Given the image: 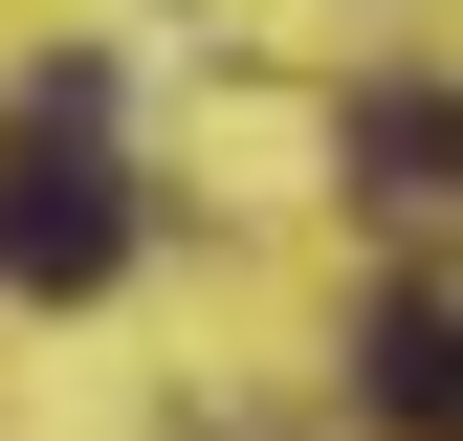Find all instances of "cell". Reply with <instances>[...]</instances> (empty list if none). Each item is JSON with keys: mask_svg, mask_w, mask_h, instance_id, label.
I'll list each match as a JSON object with an SVG mask.
<instances>
[{"mask_svg": "<svg viewBox=\"0 0 463 441\" xmlns=\"http://www.w3.org/2000/svg\"><path fill=\"white\" fill-rule=\"evenodd\" d=\"M354 199H441V89H375L354 110Z\"/></svg>", "mask_w": 463, "mask_h": 441, "instance_id": "cell-3", "label": "cell"}, {"mask_svg": "<svg viewBox=\"0 0 463 441\" xmlns=\"http://www.w3.org/2000/svg\"><path fill=\"white\" fill-rule=\"evenodd\" d=\"M0 265L23 287H110L133 265V177L89 155V110H44V155H0Z\"/></svg>", "mask_w": 463, "mask_h": 441, "instance_id": "cell-1", "label": "cell"}, {"mask_svg": "<svg viewBox=\"0 0 463 441\" xmlns=\"http://www.w3.org/2000/svg\"><path fill=\"white\" fill-rule=\"evenodd\" d=\"M354 398H375V441H441V287H375V331H354Z\"/></svg>", "mask_w": 463, "mask_h": 441, "instance_id": "cell-2", "label": "cell"}]
</instances>
